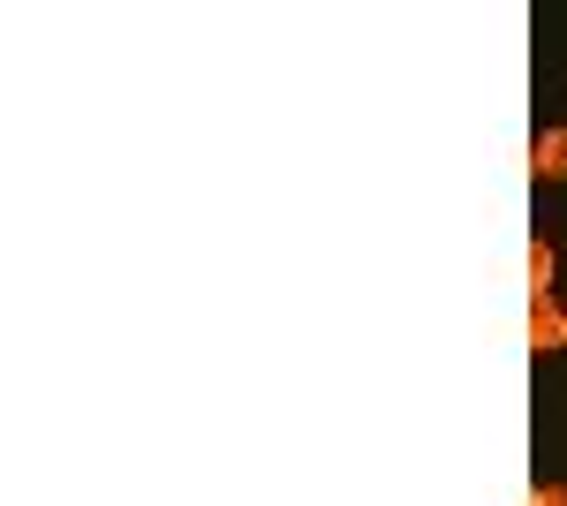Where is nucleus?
I'll return each instance as SVG.
<instances>
[{
  "label": "nucleus",
  "mask_w": 567,
  "mask_h": 506,
  "mask_svg": "<svg viewBox=\"0 0 567 506\" xmlns=\"http://www.w3.org/2000/svg\"><path fill=\"white\" fill-rule=\"evenodd\" d=\"M529 348H567V310L560 302H529Z\"/></svg>",
  "instance_id": "obj_2"
},
{
  "label": "nucleus",
  "mask_w": 567,
  "mask_h": 506,
  "mask_svg": "<svg viewBox=\"0 0 567 506\" xmlns=\"http://www.w3.org/2000/svg\"><path fill=\"white\" fill-rule=\"evenodd\" d=\"M529 506H567V484H537V492H529Z\"/></svg>",
  "instance_id": "obj_4"
},
{
  "label": "nucleus",
  "mask_w": 567,
  "mask_h": 506,
  "mask_svg": "<svg viewBox=\"0 0 567 506\" xmlns=\"http://www.w3.org/2000/svg\"><path fill=\"white\" fill-rule=\"evenodd\" d=\"M523 272H529V296L545 302V288H553V242H529V257H523Z\"/></svg>",
  "instance_id": "obj_3"
},
{
  "label": "nucleus",
  "mask_w": 567,
  "mask_h": 506,
  "mask_svg": "<svg viewBox=\"0 0 567 506\" xmlns=\"http://www.w3.org/2000/svg\"><path fill=\"white\" fill-rule=\"evenodd\" d=\"M529 174H537V182H560L567 174V128H545V136L529 144Z\"/></svg>",
  "instance_id": "obj_1"
}]
</instances>
